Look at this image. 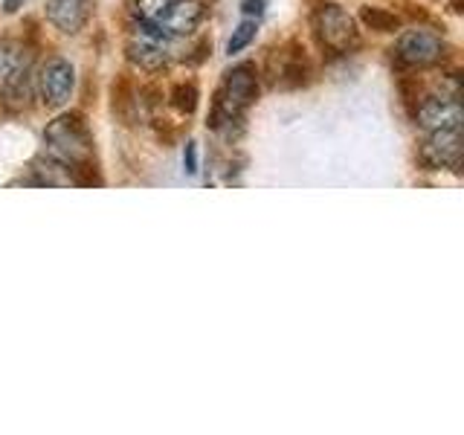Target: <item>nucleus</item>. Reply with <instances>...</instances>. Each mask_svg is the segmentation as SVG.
I'll list each match as a JSON object with an SVG mask.
<instances>
[{"label": "nucleus", "mask_w": 464, "mask_h": 435, "mask_svg": "<svg viewBox=\"0 0 464 435\" xmlns=\"http://www.w3.org/2000/svg\"><path fill=\"white\" fill-rule=\"evenodd\" d=\"M33 171L38 174V183H47V186H70V183H76V180H72V169H67L64 163H58V160H53L50 154L35 160Z\"/></svg>", "instance_id": "f8f14e48"}, {"label": "nucleus", "mask_w": 464, "mask_h": 435, "mask_svg": "<svg viewBox=\"0 0 464 435\" xmlns=\"http://www.w3.org/2000/svg\"><path fill=\"white\" fill-rule=\"evenodd\" d=\"M258 96V79H256V70L250 64H241L236 70H229L221 87H218V96H215V113H212V125H221V122H232L253 105V99Z\"/></svg>", "instance_id": "f03ea898"}, {"label": "nucleus", "mask_w": 464, "mask_h": 435, "mask_svg": "<svg viewBox=\"0 0 464 435\" xmlns=\"http://www.w3.org/2000/svg\"><path fill=\"white\" fill-rule=\"evenodd\" d=\"M461 128L430 130V137L420 145V163L430 171H459L461 169Z\"/></svg>", "instance_id": "423d86ee"}, {"label": "nucleus", "mask_w": 464, "mask_h": 435, "mask_svg": "<svg viewBox=\"0 0 464 435\" xmlns=\"http://www.w3.org/2000/svg\"><path fill=\"white\" fill-rule=\"evenodd\" d=\"M44 142H47V154L67 169L79 171L87 160L93 157V140L91 130L76 113H62L44 130Z\"/></svg>", "instance_id": "f257e3e1"}, {"label": "nucleus", "mask_w": 464, "mask_h": 435, "mask_svg": "<svg viewBox=\"0 0 464 435\" xmlns=\"http://www.w3.org/2000/svg\"><path fill=\"white\" fill-rule=\"evenodd\" d=\"M360 21L366 24L369 29H374V33H395V29L401 26L398 14L389 12V9H381V6H362L360 9Z\"/></svg>", "instance_id": "ddd939ff"}, {"label": "nucleus", "mask_w": 464, "mask_h": 435, "mask_svg": "<svg viewBox=\"0 0 464 435\" xmlns=\"http://www.w3.org/2000/svg\"><path fill=\"white\" fill-rule=\"evenodd\" d=\"M72 87H76V70H72L67 58L62 55L47 58V64L38 72V96L44 105H50V108L67 105Z\"/></svg>", "instance_id": "0eeeda50"}, {"label": "nucleus", "mask_w": 464, "mask_h": 435, "mask_svg": "<svg viewBox=\"0 0 464 435\" xmlns=\"http://www.w3.org/2000/svg\"><path fill=\"white\" fill-rule=\"evenodd\" d=\"M203 14H207V9H203L200 0H174L163 18L157 21V26L163 29V33H169L171 38L188 35L200 26Z\"/></svg>", "instance_id": "9b49d317"}, {"label": "nucleus", "mask_w": 464, "mask_h": 435, "mask_svg": "<svg viewBox=\"0 0 464 435\" xmlns=\"http://www.w3.org/2000/svg\"><path fill=\"white\" fill-rule=\"evenodd\" d=\"M47 21L64 35H76L91 21V0H47Z\"/></svg>", "instance_id": "9d476101"}, {"label": "nucleus", "mask_w": 464, "mask_h": 435, "mask_svg": "<svg viewBox=\"0 0 464 435\" xmlns=\"http://www.w3.org/2000/svg\"><path fill=\"white\" fill-rule=\"evenodd\" d=\"M171 4H174V0H137V12H140V18H142V21L157 24V21L166 14V9H169Z\"/></svg>", "instance_id": "dca6fc26"}, {"label": "nucleus", "mask_w": 464, "mask_h": 435, "mask_svg": "<svg viewBox=\"0 0 464 435\" xmlns=\"http://www.w3.org/2000/svg\"><path fill=\"white\" fill-rule=\"evenodd\" d=\"M171 108L188 116V113H195L198 108V87L192 82H186V84H174L171 87Z\"/></svg>", "instance_id": "4468645a"}, {"label": "nucleus", "mask_w": 464, "mask_h": 435, "mask_svg": "<svg viewBox=\"0 0 464 435\" xmlns=\"http://www.w3.org/2000/svg\"><path fill=\"white\" fill-rule=\"evenodd\" d=\"M265 6H267V0H244L241 4V12L246 14V18H261L265 14Z\"/></svg>", "instance_id": "f3484780"}, {"label": "nucleus", "mask_w": 464, "mask_h": 435, "mask_svg": "<svg viewBox=\"0 0 464 435\" xmlns=\"http://www.w3.org/2000/svg\"><path fill=\"white\" fill-rule=\"evenodd\" d=\"M24 4H26V0H4V12H9V14H12V12H18Z\"/></svg>", "instance_id": "6ab92c4d"}, {"label": "nucleus", "mask_w": 464, "mask_h": 435, "mask_svg": "<svg viewBox=\"0 0 464 435\" xmlns=\"http://www.w3.org/2000/svg\"><path fill=\"white\" fill-rule=\"evenodd\" d=\"M392 53H395L398 64H403V67H432V64L444 62L447 44L441 35L418 26V29H406Z\"/></svg>", "instance_id": "39448f33"}, {"label": "nucleus", "mask_w": 464, "mask_h": 435, "mask_svg": "<svg viewBox=\"0 0 464 435\" xmlns=\"http://www.w3.org/2000/svg\"><path fill=\"white\" fill-rule=\"evenodd\" d=\"M415 120H418V125L424 128V130L461 128L464 108H461L459 96H453V93H439V96H430V99H420L418 102Z\"/></svg>", "instance_id": "1a4fd4ad"}, {"label": "nucleus", "mask_w": 464, "mask_h": 435, "mask_svg": "<svg viewBox=\"0 0 464 435\" xmlns=\"http://www.w3.org/2000/svg\"><path fill=\"white\" fill-rule=\"evenodd\" d=\"M253 38H256V18H246V21L238 24L236 33H232V38H229V44H227V53H229V55H238L244 47H250Z\"/></svg>", "instance_id": "2eb2a0df"}, {"label": "nucleus", "mask_w": 464, "mask_h": 435, "mask_svg": "<svg viewBox=\"0 0 464 435\" xmlns=\"http://www.w3.org/2000/svg\"><path fill=\"white\" fill-rule=\"evenodd\" d=\"M29 53L18 41H0V93L18 99L26 91Z\"/></svg>", "instance_id": "6e6552de"}, {"label": "nucleus", "mask_w": 464, "mask_h": 435, "mask_svg": "<svg viewBox=\"0 0 464 435\" xmlns=\"http://www.w3.org/2000/svg\"><path fill=\"white\" fill-rule=\"evenodd\" d=\"M169 44H171L169 33H163L157 24L140 18V24L130 26L128 33V44H125L128 62L145 72L163 70L169 64Z\"/></svg>", "instance_id": "7ed1b4c3"}, {"label": "nucleus", "mask_w": 464, "mask_h": 435, "mask_svg": "<svg viewBox=\"0 0 464 435\" xmlns=\"http://www.w3.org/2000/svg\"><path fill=\"white\" fill-rule=\"evenodd\" d=\"M183 166H186V171H188V174H195V171H198V149H195V142H186Z\"/></svg>", "instance_id": "a211bd4d"}, {"label": "nucleus", "mask_w": 464, "mask_h": 435, "mask_svg": "<svg viewBox=\"0 0 464 435\" xmlns=\"http://www.w3.org/2000/svg\"><path fill=\"white\" fill-rule=\"evenodd\" d=\"M314 26H316L319 41L334 53H352L360 44V29H357L354 14H348L337 4H328L319 9L314 14Z\"/></svg>", "instance_id": "20e7f679"}]
</instances>
